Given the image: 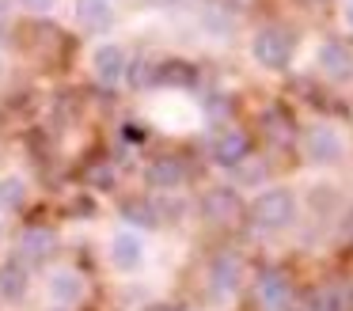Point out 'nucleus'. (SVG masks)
<instances>
[{
    "label": "nucleus",
    "instance_id": "1",
    "mask_svg": "<svg viewBox=\"0 0 353 311\" xmlns=\"http://www.w3.org/2000/svg\"><path fill=\"white\" fill-rule=\"evenodd\" d=\"M296 220V197L289 190L274 186V190H262L251 205V224L259 232H281Z\"/></svg>",
    "mask_w": 353,
    "mask_h": 311
},
{
    "label": "nucleus",
    "instance_id": "2",
    "mask_svg": "<svg viewBox=\"0 0 353 311\" xmlns=\"http://www.w3.org/2000/svg\"><path fill=\"white\" fill-rule=\"evenodd\" d=\"M289 53H292V38L281 27H262L251 38V57L262 68H285L289 65Z\"/></svg>",
    "mask_w": 353,
    "mask_h": 311
},
{
    "label": "nucleus",
    "instance_id": "3",
    "mask_svg": "<svg viewBox=\"0 0 353 311\" xmlns=\"http://www.w3.org/2000/svg\"><path fill=\"white\" fill-rule=\"evenodd\" d=\"M304 152L315 163H338L345 156V141L334 126H312L304 133Z\"/></svg>",
    "mask_w": 353,
    "mask_h": 311
},
{
    "label": "nucleus",
    "instance_id": "4",
    "mask_svg": "<svg viewBox=\"0 0 353 311\" xmlns=\"http://www.w3.org/2000/svg\"><path fill=\"white\" fill-rule=\"evenodd\" d=\"M209 152H213V159L221 167H236V163H243V159L251 156V141H247L243 129H224Z\"/></svg>",
    "mask_w": 353,
    "mask_h": 311
},
{
    "label": "nucleus",
    "instance_id": "5",
    "mask_svg": "<svg viewBox=\"0 0 353 311\" xmlns=\"http://www.w3.org/2000/svg\"><path fill=\"white\" fill-rule=\"evenodd\" d=\"M319 68L334 83H345V80H353V53L342 42H323L319 46Z\"/></svg>",
    "mask_w": 353,
    "mask_h": 311
},
{
    "label": "nucleus",
    "instance_id": "6",
    "mask_svg": "<svg viewBox=\"0 0 353 311\" xmlns=\"http://www.w3.org/2000/svg\"><path fill=\"white\" fill-rule=\"evenodd\" d=\"M239 277H243V262H239L232 250H224V254H216L213 270H209V281H213V292L221 296H232L239 288Z\"/></svg>",
    "mask_w": 353,
    "mask_h": 311
},
{
    "label": "nucleus",
    "instance_id": "7",
    "mask_svg": "<svg viewBox=\"0 0 353 311\" xmlns=\"http://www.w3.org/2000/svg\"><path fill=\"white\" fill-rule=\"evenodd\" d=\"M141 258H145V247H141V235L137 232H118L110 239V262L118 270H137Z\"/></svg>",
    "mask_w": 353,
    "mask_h": 311
},
{
    "label": "nucleus",
    "instance_id": "8",
    "mask_svg": "<svg viewBox=\"0 0 353 311\" xmlns=\"http://www.w3.org/2000/svg\"><path fill=\"white\" fill-rule=\"evenodd\" d=\"M201 209H205L209 220H236L239 217V197L232 186H213L201 197Z\"/></svg>",
    "mask_w": 353,
    "mask_h": 311
},
{
    "label": "nucleus",
    "instance_id": "9",
    "mask_svg": "<svg viewBox=\"0 0 353 311\" xmlns=\"http://www.w3.org/2000/svg\"><path fill=\"white\" fill-rule=\"evenodd\" d=\"M292 300V288L289 281L281 277V273H266V277L259 281V303L262 311H285Z\"/></svg>",
    "mask_w": 353,
    "mask_h": 311
},
{
    "label": "nucleus",
    "instance_id": "10",
    "mask_svg": "<svg viewBox=\"0 0 353 311\" xmlns=\"http://www.w3.org/2000/svg\"><path fill=\"white\" fill-rule=\"evenodd\" d=\"M92 65H95V76H99L103 83H118L125 76V53H122V46H99V50H95V57H92Z\"/></svg>",
    "mask_w": 353,
    "mask_h": 311
},
{
    "label": "nucleus",
    "instance_id": "11",
    "mask_svg": "<svg viewBox=\"0 0 353 311\" xmlns=\"http://www.w3.org/2000/svg\"><path fill=\"white\" fill-rule=\"evenodd\" d=\"M145 179H148V186H156V190H175V186H183L186 171H183L179 159L163 156V159H156V163L145 171Z\"/></svg>",
    "mask_w": 353,
    "mask_h": 311
},
{
    "label": "nucleus",
    "instance_id": "12",
    "mask_svg": "<svg viewBox=\"0 0 353 311\" xmlns=\"http://www.w3.org/2000/svg\"><path fill=\"white\" fill-rule=\"evenodd\" d=\"M19 254H23L27 262L50 258L54 254V232H46V228H27V232L19 235Z\"/></svg>",
    "mask_w": 353,
    "mask_h": 311
},
{
    "label": "nucleus",
    "instance_id": "13",
    "mask_svg": "<svg viewBox=\"0 0 353 311\" xmlns=\"http://www.w3.org/2000/svg\"><path fill=\"white\" fill-rule=\"evenodd\" d=\"M110 19H114L110 0H77V23L80 27L103 30V27H110Z\"/></svg>",
    "mask_w": 353,
    "mask_h": 311
},
{
    "label": "nucleus",
    "instance_id": "14",
    "mask_svg": "<svg viewBox=\"0 0 353 311\" xmlns=\"http://www.w3.org/2000/svg\"><path fill=\"white\" fill-rule=\"evenodd\" d=\"M50 296L69 308V303H77L80 296H84V281H80L72 270H57L54 277H50Z\"/></svg>",
    "mask_w": 353,
    "mask_h": 311
},
{
    "label": "nucleus",
    "instance_id": "15",
    "mask_svg": "<svg viewBox=\"0 0 353 311\" xmlns=\"http://www.w3.org/2000/svg\"><path fill=\"white\" fill-rule=\"evenodd\" d=\"M23 288H27V273L19 270L16 262H8L4 270H0V292L8 296V300H19V296H23Z\"/></svg>",
    "mask_w": 353,
    "mask_h": 311
},
{
    "label": "nucleus",
    "instance_id": "16",
    "mask_svg": "<svg viewBox=\"0 0 353 311\" xmlns=\"http://www.w3.org/2000/svg\"><path fill=\"white\" fill-rule=\"evenodd\" d=\"M156 80L163 83H194V68L186 61H168V65H156Z\"/></svg>",
    "mask_w": 353,
    "mask_h": 311
},
{
    "label": "nucleus",
    "instance_id": "17",
    "mask_svg": "<svg viewBox=\"0 0 353 311\" xmlns=\"http://www.w3.org/2000/svg\"><path fill=\"white\" fill-rule=\"evenodd\" d=\"M23 197H27V190H23V182H19V179H4V182H0V205H4V209H19Z\"/></svg>",
    "mask_w": 353,
    "mask_h": 311
},
{
    "label": "nucleus",
    "instance_id": "18",
    "mask_svg": "<svg viewBox=\"0 0 353 311\" xmlns=\"http://www.w3.org/2000/svg\"><path fill=\"white\" fill-rule=\"evenodd\" d=\"M125 220H133V224H156L152 205H145V201H130V205H125Z\"/></svg>",
    "mask_w": 353,
    "mask_h": 311
},
{
    "label": "nucleus",
    "instance_id": "19",
    "mask_svg": "<svg viewBox=\"0 0 353 311\" xmlns=\"http://www.w3.org/2000/svg\"><path fill=\"white\" fill-rule=\"evenodd\" d=\"M205 106H209V114H224V106H228V99H224L221 91H209V95H205Z\"/></svg>",
    "mask_w": 353,
    "mask_h": 311
},
{
    "label": "nucleus",
    "instance_id": "20",
    "mask_svg": "<svg viewBox=\"0 0 353 311\" xmlns=\"http://www.w3.org/2000/svg\"><path fill=\"white\" fill-rule=\"evenodd\" d=\"M19 4H23L27 12H50V8H54V0H19Z\"/></svg>",
    "mask_w": 353,
    "mask_h": 311
},
{
    "label": "nucleus",
    "instance_id": "21",
    "mask_svg": "<svg viewBox=\"0 0 353 311\" xmlns=\"http://www.w3.org/2000/svg\"><path fill=\"white\" fill-rule=\"evenodd\" d=\"M342 23H345V27H350V30H353V0H350V4H345V8H342Z\"/></svg>",
    "mask_w": 353,
    "mask_h": 311
},
{
    "label": "nucleus",
    "instance_id": "22",
    "mask_svg": "<svg viewBox=\"0 0 353 311\" xmlns=\"http://www.w3.org/2000/svg\"><path fill=\"white\" fill-rule=\"evenodd\" d=\"M4 19H8V0H0V27H4Z\"/></svg>",
    "mask_w": 353,
    "mask_h": 311
}]
</instances>
